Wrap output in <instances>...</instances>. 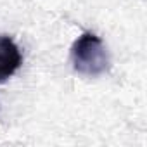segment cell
<instances>
[{
	"mask_svg": "<svg viewBox=\"0 0 147 147\" xmlns=\"http://www.w3.org/2000/svg\"><path fill=\"white\" fill-rule=\"evenodd\" d=\"M71 62L75 71L85 76H99L109 67V55L102 40L94 33H83L71 47Z\"/></svg>",
	"mask_w": 147,
	"mask_h": 147,
	"instance_id": "obj_1",
	"label": "cell"
},
{
	"mask_svg": "<svg viewBox=\"0 0 147 147\" xmlns=\"http://www.w3.org/2000/svg\"><path fill=\"white\" fill-rule=\"evenodd\" d=\"M23 55L14 40L5 35H0V83L11 78L19 69Z\"/></svg>",
	"mask_w": 147,
	"mask_h": 147,
	"instance_id": "obj_2",
	"label": "cell"
}]
</instances>
